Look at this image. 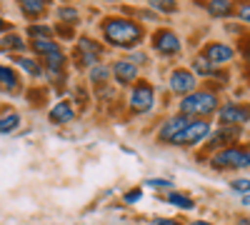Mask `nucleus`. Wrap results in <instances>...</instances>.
I'll list each match as a JSON object with an SVG mask.
<instances>
[{"mask_svg": "<svg viewBox=\"0 0 250 225\" xmlns=\"http://www.w3.org/2000/svg\"><path fill=\"white\" fill-rule=\"evenodd\" d=\"M103 35H105V40L115 48H135L143 40V28L138 23H133V20L110 18L103 23Z\"/></svg>", "mask_w": 250, "mask_h": 225, "instance_id": "1", "label": "nucleus"}, {"mask_svg": "<svg viewBox=\"0 0 250 225\" xmlns=\"http://www.w3.org/2000/svg\"><path fill=\"white\" fill-rule=\"evenodd\" d=\"M215 110H218V98H215V93H208V90H195L190 95H185L180 103V115H185V118L210 115Z\"/></svg>", "mask_w": 250, "mask_h": 225, "instance_id": "2", "label": "nucleus"}, {"mask_svg": "<svg viewBox=\"0 0 250 225\" xmlns=\"http://www.w3.org/2000/svg\"><path fill=\"white\" fill-rule=\"evenodd\" d=\"M33 48H35V53L45 55L50 75H58L62 70V65H65V55H62V50H60L58 43H53L50 38H35L33 40Z\"/></svg>", "mask_w": 250, "mask_h": 225, "instance_id": "3", "label": "nucleus"}, {"mask_svg": "<svg viewBox=\"0 0 250 225\" xmlns=\"http://www.w3.org/2000/svg\"><path fill=\"white\" fill-rule=\"evenodd\" d=\"M208 135H210V123H208V120H190V125H188L180 135H175L170 145H180V148L198 145V143L205 140Z\"/></svg>", "mask_w": 250, "mask_h": 225, "instance_id": "4", "label": "nucleus"}, {"mask_svg": "<svg viewBox=\"0 0 250 225\" xmlns=\"http://www.w3.org/2000/svg\"><path fill=\"white\" fill-rule=\"evenodd\" d=\"M213 168H250V153L240 148H228L210 160Z\"/></svg>", "mask_w": 250, "mask_h": 225, "instance_id": "5", "label": "nucleus"}, {"mask_svg": "<svg viewBox=\"0 0 250 225\" xmlns=\"http://www.w3.org/2000/svg\"><path fill=\"white\" fill-rule=\"evenodd\" d=\"M155 103V93H153V85L145 83V80H140V83H135V88L130 90V108L138 110V113H148Z\"/></svg>", "mask_w": 250, "mask_h": 225, "instance_id": "6", "label": "nucleus"}, {"mask_svg": "<svg viewBox=\"0 0 250 225\" xmlns=\"http://www.w3.org/2000/svg\"><path fill=\"white\" fill-rule=\"evenodd\" d=\"M188 125H190V118H185V115H175V118H170V120H165L163 128L158 130V140L165 143V145H170L173 138L180 135Z\"/></svg>", "mask_w": 250, "mask_h": 225, "instance_id": "7", "label": "nucleus"}, {"mask_svg": "<svg viewBox=\"0 0 250 225\" xmlns=\"http://www.w3.org/2000/svg\"><path fill=\"white\" fill-rule=\"evenodd\" d=\"M220 123H225V125H243V123L250 120V108L248 105H235V103H228L225 108H220Z\"/></svg>", "mask_w": 250, "mask_h": 225, "instance_id": "8", "label": "nucleus"}, {"mask_svg": "<svg viewBox=\"0 0 250 225\" xmlns=\"http://www.w3.org/2000/svg\"><path fill=\"white\" fill-rule=\"evenodd\" d=\"M153 48L160 53V55H178L180 53V40L175 33L170 30H158L155 38H153Z\"/></svg>", "mask_w": 250, "mask_h": 225, "instance_id": "9", "label": "nucleus"}, {"mask_svg": "<svg viewBox=\"0 0 250 225\" xmlns=\"http://www.w3.org/2000/svg\"><path fill=\"white\" fill-rule=\"evenodd\" d=\"M170 90L180 95H190L195 93V75L190 70H173L170 73Z\"/></svg>", "mask_w": 250, "mask_h": 225, "instance_id": "10", "label": "nucleus"}, {"mask_svg": "<svg viewBox=\"0 0 250 225\" xmlns=\"http://www.w3.org/2000/svg\"><path fill=\"white\" fill-rule=\"evenodd\" d=\"M235 55V50L228 45V43H210L205 48V60L210 65H225V63H230Z\"/></svg>", "mask_w": 250, "mask_h": 225, "instance_id": "11", "label": "nucleus"}, {"mask_svg": "<svg viewBox=\"0 0 250 225\" xmlns=\"http://www.w3.org/2000/svg\"><path fill=\"white\" fill-rule=\"evenodd\" d=\"M78 50H80V63L83 65H90V68L98 65V60L103 55V48L95 43V40H90V38H80Z\"/></svg>", "mask_w": 250, "mask_h": 225, "instance_id": "12", "label": "nucleus"}, {"mask_svg": "<svg viewBox=\"0 0 250 225\" xmlns=\"http://www.w3.org/2000/svg\"><path fill=\"white\" fill-rule=\"evenodd\" d=\"M113 75H115L118 85H130L138 78V65L130 63V60H118V63L113 65Z\"/></svg>", "mask_w": 250, "mask_h": 225, "instance_id": "13", "label": "nucleus"}, {"mask_svg": "<svg viewBox=\"0 0 250 225\" xmlns=\"http://www.w3.org/2000/svg\"><path fill=\"white\" fill-rule=\"evenodd\" d=\"M73 105H70V100H60V103H55L53 108H50V113H48V118H50V123H55V125H65V123H70L73 120Z\"/></svg>", "mask_w": 250, "mask_h": 225, "instance_id": "14", "label": "nucleus"}, {"mask_svg": "<svg viewBox=\"0 0 250 225\" xmlns=\"http://www.w3.org/2000/svg\"><path fill=\"white\" fill-rule=\"evenodd\" d=\"M230 138H238V128L225 125L223 130H218V133H213V135H210V145H223V143H228Z\"/></svg>", "mask_w": 250, "mask_h": 225, "instance_id": "15", "label": "nucleus"}, {"mask_svg": "<svg viewBox=\"0 0 250 225\" xmlns=\"http://www.w3.org/2000/svg\"><path fill=\"white\" fill-rule=\"evenodd\" d=\"M18 128H20V115L18 113H8V115L0 118V133L3 135H8V133H13Z\"/></svg>", "mask_w": 250, "mask_h": 225, "instance_id": "16", "label": "nucleus"}, {"mask_svg": "<svg viewBox=\"0 0 250 225\" xmlns=\"http://www.w3.org/2000/svg\"><path fill=\"white\" fill-rule=\"evenodd\" d=\"M0 85H3V88H10V90H15V88H18V75H15V70H13V68L0 65Z\"/></svg>", "mask_w": 250, "mask_h": 225, "instance_id": "17", "label": "nucleus"}, {"mask_svg": "<svg viewBox=\"0 0 250 225\" xmlns=\"http://www.w3.org/2000/svg\"><path fill=\"white\" fill-rule=\"evenodd\" d=\"M208 10H210V15H230L233 13V3H228V0H213V3H208Z\"/></svg>", "mask_w": 250, "mask_h": 225, "instance_id": "18", "label": "nucleus"}, {"mask_svg": "<svg viewBox=\"0 0 250 225\" xmlns=\"http://www.w3.org/2000/svg\"><path fill=\"white\" fill-rule=\"evenodd\" d=\"M168 203H170V205H175V208H183V210H190L195 205L193 198H188L185 193H170L168 195Z\"/></svg>", "mask_w": 250, "mask_h": 225, "instance_id": "19", "label": "nucleus"}, {"mask_svg": "<svg viewBox=\"0 0 250 225\" xmlns=\"http://www.w3.org/2000/svg\"><path fill=\"white\" fill-rule=\"evenodd\" d=\"M20 8H23L25 15H40V13L45 10V3H40V0H25Z\"/></svg>", "mask_w": 250, "mask_h": 225, "instance_id": "20", "label": "nucleus"}, {"mask_svg": "<svg viewBox=\"0 0 250 225\" xmlns=\"http://www.w3.org/2000/svg\"><path fill=\"white\" fill-rule=\"evenodd\" d=\"M108 78H110V68H105V65L90 68V80L93 83H103V80H108Z\"/></svg>", "mask_w": 250, "mask_h": 225, "instance_id": "21", "label": "nucleus"}, {"mask_svg": "<svg viewBox=\"0 0 250 225\" xmlns=\"http://www.w3.org/2000/svg\"><path fill=\"white\" fill-rule=\"evenodd\" d=\"M193 70H195L198 75H213V73H215V70H213V65L208 63L205 58H198V60H195V63H193ZM195 73H193V75H195Z\"/></svg>", "mask_w": 250, "mask_h": 225, "instance_id": "22", "label": "nucleus"}, {"mask_svg": "<svg viewBox=\"0 0 250 225\" xmlns=\"http://www.w3.org/2000/svg\"><path fill=\"white\" fill-rule=\"evenodd\" d=\"M3 45H5L8 50H23V48H25V43H23L18 35H8V38L3 40Z\"/></svg>", "mask_w": 250, "mask_h": 225, "instance_id": "23", "label": "nucleus"}, {"mask_svg": "<svg viewBox=\"0 0 250 225\" xmlns=\"http://www.w3.org/2000/svg\"><path fill=\"white\" fill-rule=\"evenodd\" d=\"M230 188H233V190H238V193L250 195V180H248V178H238V180H233V183H230Z\"/></svg>", "mask_w": 250, "mask_h": 225, "instance_id": "24", "label": "nucleus"}, {"mask_svg": "<svg viewBox=\"0 0 250 225\" xmlns=\"http://www.w3.org/2000/svg\"><path fill=\"white\" fill-rule=\"evenodd\" d=\"M18 63H20V68H23V70H30L33 75H40V65L35 63V60H30V58H20Z\"/></svg>", "mask_w": 250, "mask_h": 225, "instance_id": "25", "label": "nucleus"}, {"mask_svg": "<svg viewBox=\"0 0 250 225\" xmlns=\"http://www.w3.org/2000/svg\"><path fill=\"white\" fill-rule=\"evenodd\" d=\"M173 185V180L168 178H150L148 180V188H170Z\"/></svg>", "mask_w": 250, "mask_h": 225, "instance_id": "26", "label": "nucleus"}, {"mask_svg": "<svg viewBox=\"0 0 250 225\" xmlns=\"http://www.w3.org/2000/svg\"><path fill=\"white\" fill-rule=\"evenodd\" d=\"M238 15H240L243 23H250V3H243V5L238 8Z\"/></svg>", "mask_w": 250, "mask_h": 225, "instance_id": "27", "label": "nucleus"}, {"mask_svg": "<svg viewBox=\"0 0 250 225\" xmlns=\"http://www.w3.org/2000/svg\"><path fill=\"white\" fill-rule=\"evenodd\" d=\"M60 18H62V20H75V18H78V10H73V8H62V10H60Z\"/></svg>", "mask_w": 250, "mask_h": 225, "instance_id": "28", "label": "nucleus"}, {"mask_svg": "<svg viewBox=\"0 0 250 225\" xmlns=\"http://www.w3.org/2000/svg\"><path fill=\"white\" fill-rule=\"evenodd\" d=\"M140 198H143V193H140V190H133V193L125 195V203H128V205H133V203H135V200H140Z\"/></svg>", "mask_w": 250, "mask_h": 225, "instance_id": "29", "label": "nucleus"}, {"mask_svg": "<svg viewBox=\"0 0 250 225\" xmlns=\"http://www.w3.org/2000/svg\"><path fill=\"white\" fill-rule=\"evenodd\" d=\"M30 35H50V28H48V25H38V28H30Z\"/></svg>", "mask_w": 250, "mask_h": 225, "instance_id": "30", "label": "nucleus"}, {"mask_svg": "<svg viewBox=\"0 0 250 225\" xmlns=\"http://www.w3.org/2000/svg\"><path fill=\"white\" fill-rule=\"evenodd\" d=\"M150 225H180L178 220H168V218H155Z\"/></svg>", "mask_w": 250, "mask_h": 225, "instance_id": "31", "label": "nucleus"}, {"mask_svg": "<svg viewBox=\"0 0 250 225\" xmlns=\"http://www.w3.org/2000/svg\"><path fill=\"white\" fill-rule=\"evenodd\" d=\"M150 8H158V10H173V5L163 3V0H155V3H150Z\"/></svg>", "mask_w": 250, "mask_h": 225, "instance_id": "32", "label": "nucleus"}, {"mask_svg": "<svg viewBox=\"0 0 250 225\" xmlns=\"http://www.w3.org/2000/svg\"><path fill=\"white\" fill-rule=\"evenodd\" d=\"M243 205H248V208H250V195H243Z\"/></svg>", "mask_w": 250, "mask_h": 225, "instance_id": "33", "label": "nucleus"}, {"mask_svg": "<svg viewBox=\"0 0 250 225\" xmlns=\"http://www.w3.org/2000/svg\"><path fill=\"white\" fill-rule=\"evenodd\" d=\"M190 225H213V223H205V220H195V223H190Z\"/></svg>", "mask_w": 250, "mask_h": 225, "instance_id": "34", "label": "nucleus"}, {"mask_svg": "<svg viewBox=\"0 0 250 225\" xmlns=\"http://www.w3.org/2000/svg\"><path fill=\"white\" fill-rule=\"evenodd\" d=\"M238 225H250V220H238Z\"/></svg>", "mask_w": 250, "mask_h": 225, "instance_id": "35", "label": "nucleus"}, {"mask_svg": "<svg viewBox=\"0 0 250 225\" xmlns=\"http://www.w3.org/2000/svg\"><path fill=\"white\" fill-rule=\"evenodd\" d=\"M5 28V23H3V18H0V30H3Z\"/></svg>", "mask_w": 250, "mask_h": 225, "instance_id": "36", "label": "nucleus"}]
</instances>
